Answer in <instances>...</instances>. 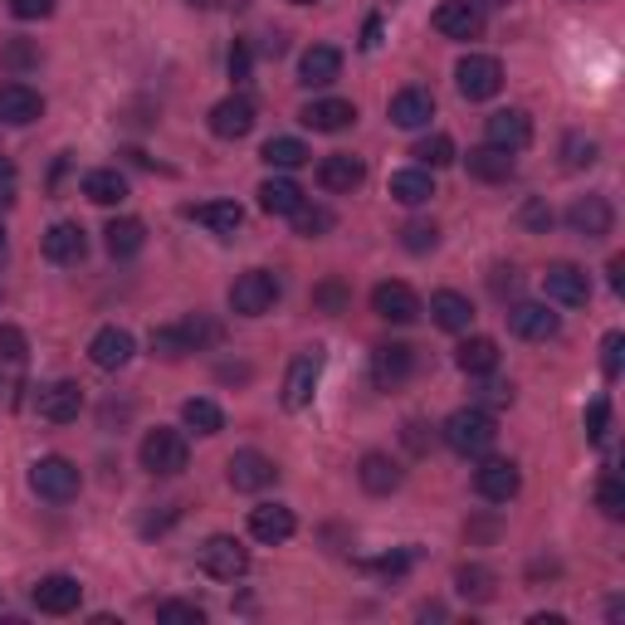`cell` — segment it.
<instances>
[{
    "mask_svg": "<svg viewBox=\"0 0 625 625\" xmlns=\"http://www.w3.org/2000/svg\"><path fill=\"white\" fill-rule=\"evenodd\" d=\"M225 480L235 494H260V488L279 480V464L260 455V450H240V455H230V464H225Z\"/></svg>",
    "mask_w": 625,
    "mask_h": 625,
    "instance_id": "cell-7",
    "label": "cell"
},
{
    "mask_svg": "<svg viewBox=\"0 0 625 625\" xmlns=\"http://www.w3.org/2000/svg\"><path fill=\"white\" fill-rule=\"evenodd\" d=\"M195 225H205L211 230V235H235V230L244 225V211L235 201H211V205H191L187 211Z\"/></svg>",
    "mask_w": 625,
    "mask_h": 625,
    "instance_id": "cell-30",
    "label": "cell"
},
{
    "mask_svg": "<svg viewBox=\"0 0 625 625\" xmlns=\"http://www.w3.org/2000/svg\"><path fill=\"white\" fill-rule=\"evenodd\" d=\"M342 73V49H333V44H313L309 54L299 59V79L309 83V89H327Z\"/></svg>",
    "mask_w": 625,
    "mask_h": 625,
    "instance_id": "cell-25",
    "label": "cell"
},
{
    "mask_svg": "<svg viewBox=\"0 0 625 625\" xmlns=\"http://www.w3.org/2000/svg\"><path fill=\"white\" fill-rule=\"evenodd\" d=\"M0 250H6V230H0Z\"/></svg>",
    "mask_w": 625,
    "mask_h": 625,
    "instance_id": "cell-64",
    "label": "cell"
},
{
    "mask_svg": "<svg viewBox=\"0 0 625 625\" xmlns=\"http://www.w3.org/2000/svg\"><path fill=\"white\" fill-rule=\"evenodd\" d=\"M181 333H187L191 352H205V347H215V342H220V323H211L205 313H195V317H187V323H181Z\"/></svg>",
    "mask_w": 625,
    "mask_h": 625,
    "instance_id": "cell-42",
    "label": "cell"
},
{
    "mask_svg": "<svg viewBox=\"0 0 625 625\" xmlns=\"http://www.w3.org/2000/svg\"><path fill=\"white\" fill-rule=\"evenodd\" d=\"M83 195H89L93 205H118L122 195H128V177H122L118 167H98L83 177Z\"/></svg>",
    "mask_w": 625,
    "mask_h": 625,
    "instance_id": "cell-35",
    "label": "cell"
},
{
    "mask_svg": "<svg viewBox=\"0 0 625 625\" xmlns=\"http://www.w3.org/2000/svg\"><path fill=\"white\" fill-rule=\"evenodd\" d=\"M132 352H138V342H132L128 327H98L93 342H89V357H93L98 372H118V366H128Z\"/></svg>",
    "mask_w": 625,
    "mask_h": 625,
    "instance_id": "cell-16",
    "label": "cell"
},
{
    "mask_svg": "<svg viewBox=\"0 0 625 625\" xmlns=\"http://www.w3.org/2000/svg\"><path fill=\"white\" fill-rule=\"evenodd\" d=\"M30 602H34V611H44V616H69V611H79V602H83V586L64 577V572H54V577H44L34 586Z\"/></svg>",
    "mask_w": 625,
    "mask_h": 625,
    "instance_id": "cell-14",
    "label": "cell"
},
{
    "mask_svg": "<svg viewBox=\"0 0 625 625\" xmlns=\"http://www.w3.org/2000/svg\"><path fill=\"white\" fill-rule=\"evenodd\" d=\"M596 504H602L606 518H625V484L616 480V474H606L602 488H596Z\"/></svg>",
    "mask_w": 625,
    "mask_h": 625,
    "instance_id": "cell-47",
    "label": "cell"
},
{
    "mask_svg": "<svg viewBox=\"0 0 625 625\" xmlns=\"http://www.w3.org/2000/svg\"><path fill=\"white\" fill-rule=\"evenodd\" d=\"M289 6H317V0H289Z\"/></svg>",
    "mask_w": 625,
    "mask_h": 625,
    "instance_id": "cell-62",
    "label": "cell"
},
{
    "mask_svg": "<svg viewBox=\"0 0 625 625\" xmlns=\"http://www.w3.org/2000/svg\"><path fill=\"white\" fill-rule=\"evenodd\" d=\"M357 480H362L366 494H396V488H401V470H396V460H386V455H362Z\"/></svg>",
    "mask_w": 625,
    "mask_h": 625,
    "instance_id": "cell-34",
    "label": "cell"
},
{
    "mask_svg": "<svg viewBox=\"0 0 625 625\" xmlns=\"http://www.w3.org/2000/svg\"><path fill=\"white\" fill-rule=\"evenodd\" d=\"M567 225H572V235H582V240H606L611 225H616V211H611L606 195H577L567 211Z\"/></svg>",
    "mask_w": 625,
    "mask_h": 625,
    "instance_id": "cell-9",
    "label": "cell"
},
{
    "mask_svg": "<svg viewBox=\"0 0 625 625\" xmlns=\"http://www.w3.org/2000/svg\"><path fill=\"white\" fill-rule=\"evenodd\" d=\"M460 592L464 596H474V602H488V596H494V572L488 567H460Z\"/></svg>",
    "mask_w": 625,
    "mask_h": 625,
    "instance_id": "cell-43",
    "label": "cell"
},
{
    "mask_svg": "<svg viewBox=\"0 0 625 625\" xmlns=\"http://www.w3.org/2000/svg\"><path fill=\"white\" fill-rule=\"evenodd\" d=\"M523 225H528V230H547V225H553V211H547L543 201H528V205H523Z\"/></svg>",
    "mask_w": 625,
    "mask_h": 625,
    "instance_id": "cell-53",
    "label": "cell"
},
{
    "mask_svg": "<svg viewBox=\"0 0 625 625\" xmlns=\"http://www.w3.org/2000/svg\"><path fill=\"white\" fill-rule=\"evenodd\" d=\"M317 303H323L327 313H342V303H347V293H342V284L333 279V284H323V289H317Z\"/></svg>",
    "mask_w": 625,
    "mask_h": 625,
    "instance_id": "cell-54",
    "label": "cell"
},
{
    "mask_svg": "<svg viewBox=\"0 0 625 625\" xmlns=\"http://www.w3.org/2000/svg\"><path fill=\"white\" fill-rule=\"evenodd\" d=\"M440 435H445V445L455 450V455H488L494 450V440H498V425H494V415H488L484 406H464L455 411L445 425H440Z\"/></svg>",
    "mask_w": 625,
    "mask_h": 625,
    "instance_id": "cell-1",
    "label": "cell"
},
{
    "mask_svg": "<svg viewBox=\"0 0 625 625\" xmlns=\"http://www.w3.org/2000/svg\"><path fill=\"white\" fill-rule=\"evenodd\" d=\"M455 362H460L464 376H488L498 366V342L494 337H464L460 352H455Z\"/></svg>",
    "mask_w": 625,
    "mask_h": 625,
    "instance_id": "cell-31",
    "label": "cell"
},
{
    "mask_svg": "<svg viewBox=\"0 0 625 625\" xmlns=\"http://www.w3.org/2000/svg\"><path fill=\"white\" fill-rule=\"evenodd\" d=\"M0 181H16V167H10L6 157H0Z\"/></svg>",
    "mask_w": 625,
    "mask_h": 625,
    "instance_id": "cell-61",
    "label": "cell"
},
{
    "mask_svg": "<svg viewBox=\"0 0 625 625\" xmlns=\"http://www.w3.org/2000/svg\"><path fill=\"white\" fill-rule=\"evenodd\" d=\"M474 488H480V498H488V504H508L523 488V474L513 460H484L480 470H474Z\"/></svg>",
    "mask_w": 625,
    "mask_h": 625,
    "instance_id": "cell-10",
    "label": "cell"
},
{
    "mask_svg": "<svg viewBox=\"0 0 625 625\" xmlns=\"http://www.w3.org/2000/svg\"><path fill=\"white\" fill-rule=\"evenodd\" d=\"M0 357L6 362H24V333L10 323H0Z\"/></svg>",
    "mask_w": 625,
    "mask_h": 625,
    "instance_id": "cell-50",
    "label": "cell"
},
{
    "mask_svg": "<svg viewBox=\"0 0 625 625\" xmlns=\"http://www.w3.org/2000/svg\"><path fill=\"white\" fill-rule=\"evenodd\" d=\"M230 79H250V44H235V54H230Z\"/></svg>",
    "mask_w": 625,
    "mask_h": 625,
    "instance_id": "cell-56",
    "label": "cell"
},
{
    "mask_svg": "<svg viewBox=\"0 0 625 625\" xmlns=\"http://www.w3.org/2000/svg\"><path fill=\"white\" fill-rule=\"evenodd\" d=\"M431 195H435V181H431V171H425V167H406V171H396V177H391V201L425 205Z\"/></svg>",
    "mask_w": 625,
    "mask_h": 625,
    "instance_id": "cell-32",
    "label": "cell"
},
{
    "mask_svg": "<svg viewBox=\"0 0 625 625\" xmlns=\"http://www.w3.org/2000/svg\"><path fill=\"white\" fill-rule=\"evenodd\" d=\"M317 376H323V357L317 352H299L289 362V376H284V406L289 411H303L317 391Z\"/></svg>",
    "mask_w": 625,
    "mask_h": 625,
    "instance_id": "cell-13",
    "label": "cell"
},
{
    "mask_svg": "<svg viewBox=\"0 0 625 625\" xmlns=\"http://www.w3.org/2000/svg\"><path fill=\"white\" fill-rule=\"evenodd\" d=\"M191 10H220V6H230V0H187Z\"/></svg>",
    "mask_w": 625,
    "mask_h": 625,
    "instance_id": "cell-60",
    "label": "cell"
},
{
    "mask_svg": "<svg viewBox=\"0 0 625 625\" xmlns=\"http://www.w3.org/2000/svg\"><path fill=\"white\" fill-rule=\"evenodd\" d=\"M40 113H44V98L34 93L30 83H0V122H10V128H30Z\"/></svg>",
    "mask_w": 625,
    "mask_h": 625,
    "instance_id": "cell-20",
    "label": "cell"
},
{
    "mask_svg": "<svg viewBox=\"0 0 625 625\" xmlns=\"http://www.w3.org/2000/svg\"><path fill=\"white\" fill-rule=\"evenodd\" d=\"M431 24L445 40H480L484 34V10L474 6V0H445V6H435Z\"/></svg>",
    "mask_w": 625,
    "mask_h": 625,
    "instance_id": "cell-8",
    "label": "cell"
},
{
    "mask_svg": "<svg viewBox=\"0 0 625 625\" xmlns=\"http://www.w3.org/2000/svg\"><path fill=\"white\" fill-rule=\"evenodd\" d=\"M488 147H504V152H523V147L533 142V122L523 108H504V113L488 118Z\"/></svg>",
    "mask_w": 625,
    "mask_h": 625,
    "instance_id": "cell-21",
    "label": "cell"
},
{
    "mask_svg": "<svg viewBox=\"0 0 625 625\" xmlns=\"http://www.w3.org/2000/svg\"><path fill=\"white\" fill-rule=\"evenodd\" d=\"M289 220H293V230H299L303 240H317V235H327V230H333V211H327V205H309V201H303Z\"/></svg>",
    "mask_w": 625,
    "mask_h": 625,
    "instance_id": "cell-39",
    "label": "cell"
},
{
    "mask_svg": "<svg viewBox=\"0 0 625 625\" xmlns=\"http://www.w3.org/2000/svg\"><path fill=\"white\" fill-rule=\"evenodd\" d=\"M79 411H83V386L79 382H54V386L40 391V415L49 425L79 421Z\"/></svg>",
    "mask_w": 625,
    "mask_h": 625,
    "instance_id": "cell-22",
    "label": "cell"
},
{
    "mask_svg": "<svg viewBox=\"0 0 625 625\" xmlns=\"http://www.w3.org/2000/svg\"><path fill=\"white\" fill-rule=\"evenodd\" d=\"M401 435H406L411 455H431V450H435V435H431V425H421V421H411V425H406V431H401Z\"/></svg>",
    "mask_w": 625,
    "mask_h": 625,
    "instance_id": "cell-52",
    "label": "cell"
},
{
    "mask_svg": "<svg viewBox=\"0 0 625 625\" xmlns=\"http://www.w3.org/2000/svg\"><path fill=\"white\" fill-rule=\"evenodd\" d=\"M293 508H284V504H260L250 513V533L260 537V543H289L293 537Z\"/></svg>",
    "mask_w": 625,
    "mask_h": 625,
    "instance_id": "cell-27",
    "label": "cell"
},
{
    "mask_svg": "<svg viewBox=\"0 0 625 625\" xmlns=\"http://www.w3.org/2000/svg\"><path fill=\"white\" fill-rule=\"evenodd\" d=\"M470 177L480 181H508L513 177V152H504V147H474L470 152Z\"/></svg>",
    "mask_w": 625,
    "mask_h": 625,
    "instance_id": "cell-36",
    "label": "cell"
},
{
    "mask_svg": "<svg viewBox=\"0 0 625 625\" xmlns=\"http://www.w3.org/2000/svg\"><path fill=\"white\" fill-rule=\"evenodd\" d=\"M83 254H89V240H83V230L73 225V220L49 225V235H44V260L49 264H83Z\"/></svg>",
    "mask_w": 625,
    "mask_h": 625,
    "instance_id": "cell-23",
    "label": "cell"
},
{
    "mask_svg": "<svg viewBox=\"0 0 625 625\" xmlns=\"http://www.w3.org/2000/svg\"><path fill=\"white\" fill-rule=\"evenodd\" d=\"M625 284V260H611V289Z\"/></svg>",
    "mask_w": 625,
    "mask_h": 625,
    "instance_id": "cell-59",
    "label": "cell"
},
{
    "mask_svg": "<svg viewBox=\"0 0 625 625\" xmlns=\"http://www.w3.org/2000/svg\"><path fill=\"white\" fill-rule=\"evenodd\" d=\"M79 484H83L79 464L64 460V455H44V460L30 464V488L40 498H49V504H69V498H79Z\"/></svg>",
    "mask_w": 625,
    "mask_h": 625,
    "instance_id": "cell-3",
    "label": "cell"
},
{
    "mask_svg": "<svg viewBox=\"0 0 625 625\" xmlns=\"http://www.w3.org/2000/svg\"><path fill=\"white\" fill-rule=\"evenodd\" d=\"M431 118H435V98L425 93V89H401L396 98H391V122L396 128H431Z\"/></svg>",
    "mask_w": 625,
    "mask_h": 625,
    "instance_id": "cell-24",
    "label": "cell"
},
{
    "mask_svg": "<svg viewBox=\"0 0 625 625\" xmlns=\"http://www.w3.org/2000/svg\"><path fill=\"white\" fill-rule=\"evenodd\" d=\"M274 303H279V279L269 269H250V274H240L230 284V309L240 317H264Z\"/></svg>",
    "mask_w": 625,
    "mask_h": 625,
    "instance_id": "cell-4",
    "label": "cell"
},
{
    "mask_svg": "<svg viewBox=\"0 0 625 625\" xmlns=\"http://www.w3.org/2000/svg\"><path fill=\"white\" fill-rule=\"evenodd\" d=\"M543 289L562 309H582V303L592 299V279H586V269H577V264H553L543 274Z\"/></svg>",
    "mask_w": 625,
    "mask_h": 625,
    "instance_id": "cell-11",
    "label": "cell"
},
{
    "mask_svg": "<svg viewBox=\"0 0 625 625\" xmlns=\"http://www.w3.org/2000/svg\"><path fill=\"white\" fill-rule=\"evenodd\" d=\"M250 128H254V103L244 93H230V98H220V103L211 108V132H215V138L235 142Z\"/></svg>",
    "mask_w": 625,
    "mask_h": 625,
    "instance_id": "cell-18",
    "label": "cell"
},
{
    "mask_svg": "<svg viewBox=\"0 0 625 625\" xmlns=\"http://www.w3.org/2000/svg\"><path fill=\"white\" fill-rule=\"evenodd\" d=\"M484 6H504V0H484Z\"/></svg>",
    "mask_w": 625,
    "mask_h": 625,
    "instance_id": "cell-63",
    "label": "cell"
},
{
    "mask_svg": "<svg viewBox=\"0 0 625 625\" xmlns=\"http://www.w3.org/2000/svg\"><path fill=\"white\" fill-rule=\"evenodd\" d=\"M372 313L386 317V323H415V317H421V299H415L411 284L386 279V284L372 289Z\"/></svg>",
    "mask_w": 625,
    "mask_h": 625,
    "instance_id": "cell-12",
    "label": "cell"
},
{
    "mask_svg": "<svg viewBox=\"0 0 625 625\" xmlns=\"http://www.w3.org/2000/svg\"><path fill=\"white\" fill-rule=\"evenodd\" d=\"M152 352H157V357H167V362L187 357L191 342H187V333H181V323L177 327H152Z\"/></svg>",
    "mask_w": 625,
    "mask_h": 625,
    "instance_id": "cell-41",
    "label": "cell"
},
{
    "mask_svg": "<svg viewBox=\"0 0 625 625\" xmlns=\"http://www.w3.org/2000/svg\"><path fill=\"white\" fill-rule=\"evenodd\" d=\"M411 157H415L421 167H450V162H455V142H450L445 132H435V138H421V142H415Z\"/></svg>",
    "mask_w": 625,
    "mask_h": 625,
    "instance_id": "cell-40",
    "label": "cell"
},
{
    "mask_svg": "<svg viewBox=\"0 0 625 625\" xmlns=\"http://www.w3.org/2000/svg\"><path fill=\"white\" fill-rule=\"evenodd\" d=\"M264 162L279 167V171H293V167L309 162V147H303L299 138H269L264 142Z\"/></svg>",
    "mask_w": 625,
    "mask_h": 625,
    "instance_id": "cell-38",
    "label": "cell"
},
{
    "mask_svg": "<svg viewBox=\"0 0 625 625\" xmlns=\"http://www.w3.org/2000/svg\"><path fill=\"white\" fill-rule=\"evenodd\" d=\"M621 352H625V337L606 333V342H602V372L606 376H621Z\"/></svg>",
    "mask_w": 625,
    "mask_h": 625,
    "instance_id": "cell-51",
    "label": "cell"
},
{
    "mask_svg": "<svg viewBox=\"0 0 625 625\" xmlns=\"http://www.w3.org/2000/svg\"><path fill=\"white\" fill-rule=\"evenodd\" d=\"M0 59H6V64H16V69H20V64H34V49H24V44H10V49H6V54H0Z\"/></svg>",
    "mask_w": 625,
    "mask_h": 625,
    "instance_id": "cell-58",
    "label": "cell"
},
{
    "mask_svg": "<svg viewBox=\"0 0 625 625\" xmlns=\"http://www.w3.org/2000/svg\"><path fill=\"white\" fill-rule=\"evenodd\" d=\"M596 152H602V147H596L592 138H582V132H572V138L562 142V157H567V167H572V171L592 167V162H596Z\"/></svg>",
    "mask_w": 625,
    "mask_h": 625,
    "instance_id": "cell-46",
    "label": "cell"
},
{
    "mask_svg": "<svg viewBox=\"0 0 625 625\" xmlns=\"http://www.w3.org/2000/svg\"><path fill=\"white\" fill-rule=\"evenodd\" d=\"M411 372H415V347H406V342H382L372 352V376L382 391L411 382Z\"/></svg>",
    "mask_w": 625,
    "mask_h": 625,
    "instance_id": "cell-15",
    "label": "cell"
},
{
    "mask_svg": "<svg viewBox=\"0 0 625 625\" xmlns=\"http://www.w3.org/2000/svg\"><path fill=\"white\" fill-rule=\"evenodd\" d=\"M157 621L162 625H205V611L195 602H162L157 606Z\"/></svg>",
    "mask_w": 625,
    "mask_h": 625,
    "instance_id": "cell-44",
    "label": "cell"
},
{
    "mask_svg": "<svg viewBox=\"0 0 625 625\" xmlns=\"http://www.w3.org/2000/svg\"><path fill=\"white\" fill-rule=\"evenodd\" d=\"M142 470L147 474H162V480H171V474H181L191 464V445L181 431H167V425H157V431L142 435Z\"/></svg>",
    "mask_w": 625,
    "mask_h": 625,
    "instance_id": "cell-2",
    "label": "cell"
},
{
    "mask_svg": "<svg viewBox=\"0 0 625 625\" xmlns=\"http://www.w3.org/2000/svg\"><path fill=\"white\" fill-rule=\"evenodd\" d=\"M401 244H406L411 254H431L435 244H440V230H435V225H425V220H411V225L401 230Z\"/></svg>",
    "mask_w": 625,
    "mask_h": 625,
    "instance_id": "cell-45",
    "label": "cell"
},
{
    "mask_svg": "<svg viewBox=\"0 0 625 625\" xmlns=\"http://www.w3.org/2000/svg\"><path fill=\"white\" fill-rule=\"evenodd\" d=\"M606 425H611V401H592L586 406V440H606Z\"/></svg>",
    "mask_w": 625,
    "mask_h": 625,
    "instance_id": "cell-48",
    "label": "cell"
},
{
    "mask_svg": "<svg viewBox=\"0 0 625 625\" xmlns=\"http://www.w3.org/2000/svg\"><path fill=\"white\" fill-rule=\"evenodd\" d=\"M431 317L445 333H470V323H474V309H470V299L455 289H440L435 299H431Z\"/></svg>",
    "mask_w": 625,
    "mask_h": 625,
    "instance_id": "cell-28",
    "label": "cell"
},
{
    "mask_svg": "<svg viewBox=\"0 0 625 625\" xmlns=\"http://www.w3.org/2000/svg\"><path fill=\"white\" fill-rule=\"evenodd\" d=\"M455 83L470 103H484V98H494L504 89V64H498L494 54H464L455 69Z\"/></svg>",
    "mask_w": 625,
    "mask_h": 625,
    "instance_id": "cell-6",
    "label": "cell"
},
{
    "mask_svg": "<svg viewBox=\"0 0 625 625\" xmlns=\"http://www.w3.org/2000/svg\"><path fill=\"white\" fill-rule=\"evenodd\" d=\"M508 327L518 337H528V342H547V337H557L562 317L547 309V303H513V309H508Z\"/></svg>",
    "mask_w": 625,
    "mask_h": 625,
    "instance_id": "cell-19",
    "label": "cell"
},
{
    "mask_svg": "<svg viewBox=\"0 0 625 625\" xmlns=\"http://www.w3.org/2000/svg\"><path fill=\"white\" fill-rule=\"evenodd\" d=\"M201 572L205 577H215V582H240L244 572H250V553H244L240 537L215 533V537H205L201 543Z\"/></svg>",
    "mask_w": 625,
    "mask_h": 625,
    "instance_id": "cell-5",
    "label": "cell"
},
{
    "mask_svg": "<svg viewBox=\"0 0 625 625\" xmlns=\"http://www.w3.org/2000/svg\"><path fill=\"white\" fill-rule=\"evenodd\" d=\"M103 244H108V254H113V260H132V254H138L142 244H147V225H142V220H132V215L108 220Z\"/></svg>",
    "mask_w": 625,
    "mask_h": 625,
    "instance_id": "cell-29",
    "label": "cell"
},
{
    "mask_svg": "<svg viewBox=\"0 0 625 625\" xmlns=\"http://www.w3.org/2000/svg\"><path fill=\"white\" fill-rule=\"evenodd\" d=\"M10 16L16 20H49L54 16V0H10Z\"/></svg>",
    "mask_w": 625,
    "mask_h": 625,
    "instance_id": "cell-49",
    "label": "cell"
},
{
    "mask_svg": "<svg viewBox=\"0 0 625 625\" xmlns=\"http://www.w3.org/2000/svg\"><path fill=\"white\" fill-rule=\"evenodd\" d=\"M181 421H187V431H195V435H220L225 431V411H220L215 401H205V396H191L187 406H181Z\"/></svg>",
    "mask_w": 625,
    "mask_h": 625,
    "instance_id": "cell-37",
    "label": "cell"
},
{
    "mask_svg": "<svg viewBox=\"0 0 625 625\" xmlns=\"http://www.w3.org/2000/svg\"><path fill=\"white\" fill-rule=\"evenodd\" d=\"M303 122H309L313 132H342L357 122V108H352L347 98H317V103L303 108Z\"/></svg>",
    "mask_w": 625,
    "mask_h": 625,
    "instance_id": "cell-26",
    "label": "cell"
},
{
    "mask_svg": "<svg viewBox=\"0 0 625 625\" xmlns=\"http://www.w3.org/2000/svg\"><path fill=\"white\" fill-rule=\"evenodd\" d=\"M411 562H415V553H396V557H382V562H376V572H386V577H401Z\"/></svg>",
    "mask_w": 625,
    "mask_h": 625,
    "instance_id": "cell-55",
    "label": "cell"
},
{
    "mask_svg": "<svg viewBox=\"0 0 625 625\" xmlns=\"http://www.w3.org/2000/svg\"><path fill=\"white\" fill-rule=\"evenodd\" d=\"M299 205H303V187H299V181L269 177L260 187V211H269V215H293Z\"/></svg>",
    "mask_w": 625,
    "mask_h": 625,
    "instance_id": "cell-33",
    "label": "cell"
},
{
    "mask_svg": "<svg viewBox=\"0 0 625 625\" xmlns=\"http://www.w3.org/2000/svg\"><path fill=\"white\" fill-rule=\"evenodd\" d=\"M488 284H494V293L504 299V293L518 289V274H513V269H494V279H488Z\"/></svg>",
    "mask_w": 625,
    "mask_h": 625,
    "instance_id": "cell-57",
    "label": "cell"
},
{
    "mask_svg": "<svg viewBox=\"0 0 625 625\" xmlns=\"http://www.w3.org/2000/svg\"><path fill=\"white\" fill-rule=\"evenodd\" d=\"M362 181H366V167H362V157H352V152H333L317 167V187L333 191V195H352Z\"/></svg>",
    "mask_w": 625,
    "mask_h": 625,
    "instance_id": "cell-17",
    "label": "cell"
}]
</instances>
